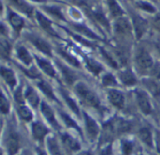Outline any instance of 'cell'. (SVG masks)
<instances>
[{"label": "cell", "instance_id": "obj_3", "mask_svg": "<svg viewBox=\"0 0 160 155\" xmlns=\"http://www.w3.org/2000/svg\"><path fill=\"white\" fill-rule=\"evenodd\" d=\"M136 99H137V102L141 110L144 114H150L152 111V106H151V103L147 94L143 92L138 91L136 92Z\"/></svg>", "mask_w": 160, "mask_h": 155}, {"label": "cell", "instance_id": "obj_6", "mask_svg": "<svg viewBox=\"0 0 160 155\" xmlns=\"http://www.w3.org/2000/svg\"><path fill=\"white\" fill-rule=\"evenodd\" d=\"M114 29L117 34L120 35H129L131 32V26L127 19L120 18L114 23Z\"/></svg>", "mask_w": 160, "mask_h": 155}, {"label": "cell", "instance_id": "obj_24", "mask_svg": "<svg viewBox=\"0 0 160 155\" xmlns=\"http://www.w3.org/2000/svg\"><path fill=\"white\" fill-rule=\"evenodd\" d=\"M115 126H116V129L121 132V133H124V132H128L131 128V124L130 123L128 122H126L122 119H118L116 120V122L114 123Z\"/></svg>", "mask_w": 160, "mask_h": 155}, {"label": "cell", "instance_id": "obj_22", "mask_svg": "<svg viewBox=\"0 0 160 155\" xmlns=\"http://www.w3.org/2000/svg\"><path fill=\"white\" fill-rule=\"evenodd\" d=\"M17 53H18V56L19 58L25 64V65H29L32 61V58H31V55L29 54V52L27 51V50L21 46V47H18L17 49Z\"/></svg>", "mask_w": 160, "mask_h": 155}, {"label": "cell", "instance_id": "obj_16", "mask_svg": "<svg viewBox=\"0 0 160 155\" xmlns=\"http://www.w3.org/2000/svg\"><path fill=\"white\" fill-rule=\"evenodd\" d=\"M37 61H38V65L40 66V68H41L47 75H49L50 77H54V76H55V71H54L52 65L47 60L40 59V58H38V57H37Z\"/></svg>", "mask_w": 160, "mask_h": 155}, {"label": "cell", "instance_id": "obj_30", "mask_svg": "<svg viewBox=\"0 0 160 155\" xmlns=\"http://www.w3.org/2000/svg\"><path fill=\"white\" fill-rule=\"evenodd\" d=\"M9 51H10V46L8 42L5 39H2L1 40V55L4 58H8L9 55Z\"/></svg>", "mask_w": 160, "mask_h": 155}, {"label": "cell", "instance_id": "obj_23", "mask_svg": "<svg viewBox=\"0 0 160 155\" xmlns=\"http://www.w3.org/2000/svg\"><path fill=\"white\" fill-rule=\"evenodd\" d=\"M38 86H39L40 90H41L49 98L53 99V100H56V98H55V96H54V94H53V92H52V88H51V86H50L49 83H47L46 81H40V82H38Z\"/></svg>", "mask_w": 160, "mask_h": 155}, {"label": "cell", "instance_id": "obj_42", "mask_svg": "<svg viewBox=\"0 0 160 155\" xmlns=\"http://www.w3.org/2000/svg\"><path fill=\"white\" fill-rule=\"evenodd\" d=\"M15 99H16V100H17V102H18V103H20V104L23 103L22 95V93H21V89H20V88H19V89L16 91V93H15Z\"/></svg>", "mask_w": 160, "mask_h": 155}, {"label": "cell", "instance_id": "obj_33", "mask_svg": "<svg viewBox=\"0 0 160 155\" xmlns=\"http://www.w3.org/2000/svg\"><path fill=\"white\" fill-rule=\"evenodd\" d=\"M103 84L105 86H112L116 85V80L112 74H106L103 78Z\"/></svg>", "mask_w": 160, "mask_h": 155}, {"label": "cell", "instance_id": "obj_2", "mask_svg": "<svg viewBox=\"0 0 160 155\" xmlns=\"http://www.w3.org/2000/svg\"><path fill=\"white\" fill-rule=\"evenodd\" d=\"M136 61L138 65L142 69H149L154 66V61L151 55L144 49L139 50V51L137 52Z\"/></svg>", "mask_w": 160, "mask_h": 155}, {"label": "cell", "instance_id": "obj_40", "mask_svg": "<svg viewBox=\"0 0 160 155\" xmlns=\"http://www.w3.org/2000/svg\"><path fill=\"white\" fill-rule=\"evenodd\" d=\"M22 70L30 78H37V77H38V71L36 70L35 67H32V69H30V70H25V69H22Z\"/></svg>", "mask_w": 160, "mask_h": 155}, {"label": "cell", "instance_id": "obj_28", "mask_svg": "<svg viewBox=\"0 0 160 155\" xmlns=\"http://www.w3.org/2000/svg\"><path fill=\"white\" fill-rule=\"evenodd\" d=\"M19 115L22 119H23L24 121H30L32 119V112L29 110L28 108L24 107V106H21L18 109Z\"/></svg>", "mask_w": 160, "mask_h": 155}, {"label": "cell", "instance_id": "obj_47", "mask_svg": "<svg viewBox=\"0 0 160 155\" xmlns=\"http://www.w3.org/2000/svg\"><path fill=\"white\" fill-rule=\"evenodd\" d=\"M78 155H92L90 153H88V152H82V153H81L80 154Z\"/></svg>", "mask_w": 160, "mask_h": 155}, {"label": "cell", "instance_id": "obj_46", "mask_svg": "<svg viewBox=\"0 0 160 155\" xmlns=\"http://www.w3.org/2000/svg\"><path fill=\"white\" fill-rule=\"evenodd\" d=\"M157 143H158V148L160 152V134L158 135V139H157Z\"/></svg>", "mask_w": 160, "mask_h": 155}, {"label": "cell", "instance_id": "obj_18", "mask_svg": "<svg viewBox=\"0 0 160 155\" xmlns=\"http://www.w3.org/2000/svg\"><path fill=\"white\" fill-rule=\"evenodd\" d=\"M59 67L62 70V74H63V77L66 80V81L68 84H72L74 82V80H75V78H76V76L73 73V71H71L68 67L63 65L62 64H59Z\"/></svg>", "mask_w": 160, "mask_h": 155}, {"label": "cell", "instance_id": "obj_35", "mask_svg": "<svg viewBox=\"0 0 160 155\" xmlns=\"http://www.w3.org/2000/svg\"><path fill=\"white\" fill-rule=\"evenodd\" d=\"M19 7L21 10H22L23 12L25 13H28V14H31V11H32V7L30 6H28L26 3L22 2V1H15L14 2Z\"/></svg>", "mask_w": 160, "mask_h": 155}, {"label": "cell", "instance_id": "obj_39", "mask_svg": "<svg viewBox=\"0 0 160 155\" xmlns=\"http://www.w3.org/2000/svg\"><path fill=\"white\" fill-rule=\"evenodd\" d=\"M137 4H138V6H139L141 8H142V9H145V10L150 11V12H154V11H155V7H154L152 5H150V4H148V3H146V2H138Z\"/></svg>", "mask_w": 160, "mask_h": 155}, {"label": "cell", "instance_id": "obj_5", "mask_svg": "<svg viewBox=\"0 0 160 155\" xmlns=\"http://www.w3.org/2000/svg\"><path fill=\"white\" fill-rule=\"evenodd\" d=\"M109 100L110 102L118 109H123L125 104L124 94L117 90H110L109 91Z\"/></svg>", "mask_w": 160, "mask_h": 155}, {"label": "cell", "instance_id": "obj_15", "mask_svg": "<svg viewBox=\"0 0 160 155\" xmlns=\"http://www.w3.org/2000/svg\"><path fill=\"white\" fill-rule=\"evenodd\" d=\"M1 75L3 77V79L5 80V81L11 88H13L15 83H16V79H15V76H14L13 72L8 68H6V67L2 66L1 67Z\"/></svg>", "mask_w": 160, "mask_h": 155}, {"label": "cell", "instance_id": "obj_8", "mask_svg": "<svg viewBox=\"0 0 160 155\" xmlns=\"http://www.w3.org/2000/svg\"><path fill=\"white\" fill-rule=\"evenodd\" d=\"M30 40L40 51H42L46 54H49V55L51 54V47L45 40H43L40 37H37V36H30Z\"/></svg>", "mask_w": 160, "mask_h": 155}, {"label": "cell", "instance_id": "obj_44", "mask_svg": "<svg viewBox=\"0 0 160 155\" xmlns=\"http://www.w3.org/2000/svg\"><path fill=\"white\" fill-rule=\"evenodd\" d=\"M154 24H155L156 28L158 29L160 31V14H158V15L155 18V20H154Z\"/></svg>", "mask_w": 160, "mask_h": 155}, {"label": "cell", "instance_id": "obj_9", "mask_svg": "<svg viewBox=\"0 0 160 155\" xmlns=\"http://www.w3.org/2000/svg\"><path fill=\"white\" fill-rule=\"evenodd\" d=\"M19 139L18 137L14 134H10L8 136V141H7V148L9 155H14L17 153L19 150Z\"/></svg>", "mask_w": 160, "mask_h": 155}, {"label": "cell", "instance_id": "obj_38", "mask_svg": "<svg viewBox=\"0 0 160 155\" xmlns=\"http://www.w3.org/2000/svg\"><path fill=\"white\" fill-rule=\"evenodd\" d=\"M61 54H62V55L64 56V58L67 59L71 65H76V66H79V62L77 61V59H76L75 57H72L71 55H69V54H68V53H66V52H64V51H61Z\"/></svg>", "mask_w": 160, "mask_h": 155}, {"label": "cell", "instance_id": "obj_19", "mask_svg": "<svg viewBox=\"0 0 160 155\" xmlns=\"http://www.w3.org/2000/svg\"><path fill=\"white\" fill-rule=\"evenodd\" d=\"M86 65L88 69L95 75H98L103 70L102 65L93 59H86Z\"/></svg>", "mask_w": 160, "mask_h": 155}, {"label": "cell", "instance_id": "obj_41", "mask_svg": "<svg viewBox=\"0 0 160 155\" xmlns=\"http://www.w3.org/2000/svg\"><path fill=\"white\" fill-rule=\"evenodd\" d=\"M51 13H52V14H54V15H56L57 17H59V18H61V19H64L63 18V16H62V13H61V11H60V9L59 8H57V7H49V8H47Z\"/></svg>", "mask_w": 160, "mask_h": 155}, {"label": "cell", "instance_id": "obj_21", "mask_svg": "<svg viewBox=\"0 0 160 155\" xmlns=\"http://www.w3.org/2000/svg\"><path fill=\"white\" fill-rule=\"evenodd\" d=\"M25 96H26L27 100L29 101V103H30L33 107H37V106H38V101H39V98H38V94H36V92L34 91L33 88L28 87V88L26 89Z\"/></svg>", "mask_w": 160, "mask_h": 155}, {"label": "cell", "instance_id": "obj_20", "mask_svg": "<svg viewBox=\"0 0 160 155\" xmlns=\"http://www.w3.org/2000/svg\"><path fill=\"white\" fill-rule=\"evenodd\" d=\"M9 22H10L11 25L14 27V29H16L17 31H19L23 26V20L19 15H17L13 12L9 13Z\"/></svg>", "mask_w": 160, "mask_h": 155}, {"label": "cell", "instance_id": "obj_29", "mask_svg": "<svg viewBox=\"0 0 160 155\" xmlns=\"http://www.w3.org/2000/svg\"><path fill=\"white\" fill-rule=\"evenodd\" d=\"M74 28H76V30H78L79 32H81L82 35H85L89 37L92 38H98V36H97L92 31H90L87 27H85L84 25H74Z\"/></svg>", "mask_w": 160, "mask_h": 155}, {"label": "cell", "instance_id": "obj_17", "mask_svg": "<svg viewBox=\"0 0 160 155\" xmlns=\"http://www.w3.org/2000/svg\"><path fill=\"white\" fill-rule=\"evenodd\" d=\"M139 137L146 145H148L149 147H153L152 134H151V131L148 128H146V127L142 128L140 130V132H139Z\"/></svg>", "mask_w": 160, "mask_h": 155}, {"label": "cell", "instance_id": "obj_13", "mask_svg": "<svg viewBox=\"0 0 160 155\" xmlns=\"http://www.w3.org/2000/svg\"><path fill=\"white\" fill-rule=\"evenodd\" d=\"M62 141H63L64 146L69 151H78L80 149L79 142L76 139H74L72 137H70L67 134L62 136Z\"/></svg>", "mask_w": 160, "mask_h": 155}, {"label": "cell", "instance_id": "obj_48", "mask_svg": "<svg viewBox=\"0 0 160 155\" xmlns=\"http://www.w3.org/2000/svg\"><path fill=\"white\" fill-rule=\"evenodd\" d=\"M39 155H46V154H45L44 153H39Z\"/></svg>", "mask_w": 160, "mask_h": 155}, {"label": "cell", "instance_id": "obj_43", "mask_svg": "<svg viewBox=\"0 0 160 155\" xmlns=\"http://www.w3.org/2000/svg\"><path fill=\"white\" fill-rule=\"evenodd\" d=\"M153 74L154 76H156L158 79H160V65L159 64H157L154 65L153 67Z\"/></svg>", "mask_w": 160, "mask_h": 155}, {"label": "cell", "instance_id": "obj_36", "mask_svg": "<svg viewBox=\"0 0 160 155\" xmlns=\"http://www.w3.org/2000/svg\"><path fill=\"white\" fill-rule=\"evenodd\" d=\"M0 105H1V111L3 113H8L9 110V104H8V101L7 100V98L4 96V94H1Z\"/></svg>", "mask_w": 160, "mask_h": 155}, {"label": "cell", "instance_id": "obj_7", "mask_svg": "<svg viewBox=\"0 0 160 155\" xmlns=\"http://www.w3.org/2000/svg\"><path fill=\"white\" fill-rule=\"evenodd\" d=\"M133 22H134L136 36L138 38H140L143 36V34L145 33V31L147 29V22L141 16H134Z\"/></svg>", "mask_w": 160, "mask_h": 155}, {"label": "cell", "instance_id": "obj_4", "mask_svg": "<svg viewBox=\"0 0 160 155\" xmlns=\"http://www.w3.org/2000/svg\"><path fill=\"white\" fill-rule=\"evenodd\" d=\"M84 119H85V126H86V131L90 138L93 140L98 137L99 129L98 126L96 123L95 120H93L90 116H88L86 113H84Z\"/></svg>", "mask_w": 160, "mask_h": 155}, {"label": "cell", "instance_id": "obj_45", "mask_svg": "<svg viewBox=\"0 0 160 155\" xmlns=\"http://www.w3.org/2000/svg\"><path fill=\"white\" fill-rule=\"evenodd\" d=\"M101 155H112V149L110 146H108L107 148H105L102 153H101Z\"/></svg>", "mask_w": 160, "mask_h": 155}, {"label": "cell", "instance_id": "obj_14", "mask_svg": "<svg viewBox=\"0 0 160 155\" xmlns=\"http://www.w3.org/2000/svg\"><path fill=\"white\" fill-rule=\"evenodd\" d=\"M120 79L126 85H134L136 83V77L130 69H127L120 73Z\"/></svg>", "mask_w": 160, "mask_h": 155}, {"label": "cell", "instance_id": "obj_25", "mask_svg": "<svg viewBox=\"0 0 160 155\" xmlns=\"http://www.w3.org/2000/svg\"><path fill=\"white\" fill-rule=\"evenodd\" d=\"M48 147H49V150L51 152V153L52 155H63L60 149H59V146L56 142V140L54 138H49L48 139Z\"/></svg>", "mask_w": 160, "mask_h": 155}, {"label": "cell", "instance_id": "obj_11", "mask_svg": "<svg viewBox=\"0 0 160 155\" xmlns=\"http://www.w3.org/2000/svg\"><path fill=\"white\" fill-rule=\"evenodd\" d=\"M40 109H41V112L42 114L45 116V118L47 119V121L53 124L55 127H57V123L55 121V118H54V113L52 111V109L45 103V102H42L41 105H40Z\"/></svg>", "mask_w": 160, "mask_h": 155}, {"label": "cell", "instance_id": "obj_31", "mask_svg": "<svg viewBox=\"0 0 160 155\" xmlns=\"http://www.w3.org/2000/svg\"><path fill=\"white\" fill-rule=\"evenodd\" d=\"M61 116H62V119H63V121L65 122V124H67V126H68V127H72V128H75V129H77L78 131H80V128L78 127V125H77V124L68 116V115H67V114H65V113H61Z\"/></svg>", "mask_w": 160, "mask_h": 155}, {"label": "cell", "instance_id": "obj_26", "mask_svg": "<svg viewBox=\"0 0 160 155\" xmlns=\"http://www.w3.org/2000/svg\"><path fill=\"white\" fill-rule=\"evenodd\" d=\"M37 18H38V21L39 24L42 26V28H44L45 30H47V31L52 33V29H51V24H52V22H51L47 18H45V17H44L41 13H39V12L37 13Z\"/></svg>", "mask_w": 160, "mask_h": 155}, {"label": "cell", "instance_id": "obj_37", "mask_svg": "<svg viewBox=\"0 0 160 155\" xmlns=\"http://www.w3.org/2000/svg\"><path fill=\"white\" fill-rule=\"evenodd\" d=\"M94 15H95V17L97 18V20H98L99 22H101L103 25H105V26L109 29V27H110L109 22H108V20L106 19V17H105L103 14H101V13H94Z\"/></svg>", "mask_w": 160, "mask_h": 155}, {"label": "cell", "instance_id": "obj_32", "mask_svg": "<svg viewBox=\"0 0 160 155\" xmlns=\"http://www.w3.org/2000/svg\"><path fill=\"white\" fill-rule=\"evenodd\" d=\"M63 96H64L65 100L67 101V103L68 104V106L70 107V109H71L76 114H79V109H78L77 105L75 104V102L73 101V99H71L65 92H63Z\"/></svg>", "mask_w": 160, "mask_h": 155}, {"label": "cell", "instance_id": "obj_34", "mask_svg": "<svg viewBox=\"0 0 160 155\" xmlns=\"http://www.w3.org/2000/svg\"><path fill=\"white\" fill-rule=\"evenodd\" d=\"M133 150V145L130 141H123L122 142V151L124 155H129Z\"/></svg>", "mask_w": 160, "mask_h": 155}, {"label": "cell", "instance_id": "obj_27", "mask_svg": "<svg viewBox=\"0 0 160 155\" xmlns=\"http://www.w3.org/2000/svg\"><path fill=\"white\" fill-rule=\"evenodd\" d=\"M109 7H110V9L112 11V15L115 16V17L121 16L124 13L123 9L120 7V6L115 1H110L109 2Z\"/></svg>", "mask_w": 160, "mask_h": 155}, {"label": "cell", "instance_id": "obj_1", "mask_svg": "<svg viewBox=\"0 0 160 155\" xmlns=\"http://www.w3.org/2000/svg\"><path fill=\"white\" fill-rule=\"evenodd\" d=\"M75 90L83 104H85L89 107H95V108L99 107L100 103H99L98 97L91 90H89L85 84L79 82L75 86Z\"/></svg>", "mask_w": 160, "mask_h": 155}, {"label": "cell", "instance_id": "obj_12", "mask_svg": "<svg viewBox=\"0 0 160 155\" xmlns=\"http://www.w3.org/2000/svg\"><path fill=\"white\" fill-rule=\"evenodd\" d=\"M143 84H144V86L150 91V93H151L154 96H159L160 83L158 81L154 80L145 79V80H143Z\"/></svg>", "mask_w": 160, "mask_h": 155}, {"label": "cell", "instance_id": "obj_10", "mask_svg": "<svg viewBox=\"0 0 160 155\" xmlns=\"http://www.w3.org/2000/svg\"><path fill=\"white\" fill-rule=\"evenodd\" d=\"M32 133L36 139L41 140L48 133V129L40 123H34L32 125Z\"/></svg>", "mask_w": 160, "mask_h": 155}]
</instances>
